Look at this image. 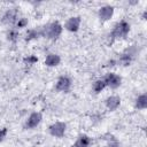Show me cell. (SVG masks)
Segmentation results:
<instances>
[{
    "instance_id": "cell-1",
    "label": "cell",
    "mask_w": 147,
    "mask_h": 147,
    "mask_svg": "<svg viewBox=\"0 0 147 147\" xmlns=\"http://www.w3.org/2000/svg\"><path fill=\"white\" fill-rule=\"evenodd\" d=\"M62 32H63V25L57 21L51 22V23L44 25L42 28H40L41 37L47 38V39L53 40V41L57 40L61 37Z\"/></svg>"
},
{
    "instance_id": "cell-2",
    "label": "cell",
    "mask_w": 147,
    "mask_h": 147,
    "mask_svg": "<svg viewBox=\"0 0 147 147\" xmlns=\"http://www.w3.org/2000/svg\"><path fill=\"white\" fill-rule=\"evenodd\" d=\"M130 29H131V25H130V23H129L127 21H125V20L118 21V22L113 26V30L110 31L109 37H110L111 41L126 38V36H127L129 32H130Z\"/></svg>"
},
{
    "instance_id": "cell-3",
    "label": "cell",
    "mask_w": 147,
    "mask_h": 147,
    "mask_svg": "<svg viewBox=\"0 0 147 147\" xmlns=\"http://www.w3.org/2000/svg\"><path fill=\"white\" fill-rule=\"evenodd\" d=\"M137 54H138L137 46H136V45H131L130 47H127L126 49H124V51L119 54L118 59L115 60V62H116L117 64L123 65V67H127V65H130V64L134 61Z\"/></svg>"
},
{
    "instance_id": "cell-4",
    "label": "cell",
    "mask_w": 147,
    "mask_h": 147,
    "mask_svg": "<svg viewBox=\"0 0 147 147\" xmlns=\"http://www.w3.org/2000/svg\"><path fill=\"white\" fill-rule=\"evenodd\" d=\"M18 18H20V13H18V10H17L16 8H9V9H7V10L2 14L0 21H1V23L5 24V25L10 26V28H14V25H15V23L17 22Z\"/></svg>"
},
{
    "instance_id": "cell-5",
    "label": "cell",
    "mask_w": 147,
    "mask_h": 147,
    "mask_svg": "<svg viewBox=\"0 0 147 147\" xmlns=\"http://www.w3.org/2000/svg\"><path fill=\"white\" fill-rule=\"evenodd\" d=\"M65 131H67V123L61 122V121L54 122L53 124H51L48 126V133L52 137L57 138V139L63 138L65 134Z\"/></svg>"
},
{
    "instance_id": "cell-6",
    "label": "cell",
    "mask_w": 147,
    "mask_h": 147,
    "mask_svg": "<svg viewBox=\"0 0 147 147\" xmlns=\"http://www.w3.org/2000/svg\"><path fill=\"white\" fill-rule=\"evenodd\" d=\"M72 87V79L68 75H62L57 78L55 83V90L61 93H68L70 92Z\"/></svg>"
},
{
    "instance_id": "cell-7",
    "label": "cell",
    "mask_w": 147,
    "mask_h": 147,
    "mask_svg": "<svg viewBox=\"0 0 147 147\" xmlns=\"http://www.w3.org/2000/svg\"><path fill=\"white\" fill-rule=\"evenodd\" d=\"M106 87L110 90H117L122 85V77L116 72H108L103 78Z\"/></svg>"
},
{
    "instance_id": "cell-8",
    "label": "cell",
    "mask_w": 147,
    "mask_h": 147,
    "mask_svg": "<svg viewBox=\"0 0 147 147\" xmlns=\"http://www.w3.org/2000/svg\"><path fill=\"white\" fill-rule=\"evenodd\" d=\"M42 121V114L40 111H33L31 113L28 118L24 122V129L25 130H33L37 126H39V124Z\"/></svg>"
},
{
    "instance_id": "cell-9",
    "label": "cell",
    "mask_w": 147,
    "mask_h": 147,
    "mask_svg": "<svg viewBox=\"0 0 147 147\" xmlns=\"http://www.w3.org/2000/svg\"><path fill=\"white\" fill-rule=\"evenodd\" d=\"M115 13V8L111 5H103L98 10V16L101 22H108L113 18Z\"/></svg>"
},
{
    "instance_id": "cell-10",
    "label": "cell",
    "mask_w": 147,
    "mask_h": 147,
    "mask_svg": "<svg viewBox=\"0 0 147 147\" xmlns=\"http://www.w3.org/2000/svg\"><path fill=\"white\" fill-rule=\"evenodd\" d=\"M80 24H82V17L80 16H71L65 21L63 29L67 30L68 32L75 33L79 30Z\"/></svg>"
},
{
    "instance_id": "cell-11",
    "label": "cell",
    "mask_w": 147,
    "mask_h": 147,
    "mask_svg": "<svg viewBox=\"0 0 147 147\" xmlns=\"http://www.w3.org/2000/svg\"><path fill=\"white\" fill-rule=\"evenodd\" d=\"M121 98L118 95H110L105 100V106L109 111H116L121 106Z\"/></svg>"
},
{
    "instance_id": "cell-12",
    "label": "cell",
    "mask_w": 147,
    "mask_h": 147,
    "mask_svg": "<svg viewBox=\"0 0 147 147\" xmlns=\"http://www.w3.org/2000/svg\"><path fill=\"white\" fill-rule=\"evenodd\" d=\"M60 63H61V56L56 53H48L44 61V64L48 68H55L60 65Z\"/></svg>"
},
{
    "instance_id": "cell-13",
    "label": "cell",
    "mask_w": 147,
    "mask_h": 147,
    "mask_svg": "<svg viewBox=\"0 0 147 147\" xmlns=\"http://www.w3.org/2000/svg\"><path fill=\"white\" fill-rule=\"evenodd\" d=\"M91 144H92V138L90 136H87V134H80L77 138L76 142L71 147H90Z\"/></svg>"
},
{
    "instance_id": "cell-14",
    "label": "cell",
    "mask_w": 147,
    "mask_h": 147,
    "mask_svg": "<svg viewBox=\"0 0 147 147\" xmlns=\"http://www.w3.org/2000/svg\"><path fill=\"white\" fill-rule=\"evenodd\" d=\"M134 108L138 110H145L147 108V94L141 93L134 100Z\"/></svg>"
},
{
    "instance_id": "cell-15",
    "label": "cell",
    "mask_w": 147,
    "mask_h": 147,
    "mask_svg": "<svg viewBox=\"0 0 147 147\" xmlns=\"http://www.w3.org/2000/svg\"><path fill=\"white\" fill-rule=\"evenodd\" d=\"M41 37V33H40V29H37V28H32V29H29L25 33V37H24V40L26 42H30L32 40H36L38 38Z\"/></svg>"
},
{
    "instance_id": "cell-16",
    "label": "cell",
    "mask_w": 147,
    "mask_h": 147,
    "mask_svg": "<svg viewBox=\"0 0 147 147\" xmlns=\"http://www.w3.org/2000/svg\"><path fill=\"white\" fill-rule=\"evenodd\" d=\"M105 88H107V87H106L105 80H103L102 78L94 80V82H93V84H92V90H93V92H94L95 94L101 93V92H102Z\"/></svg>"
},
{
    "instance_id": "cell-17",
    "label": "cell",
    "mask_w": 147,
    "mask_h": 147,
    "mask_svg": "<svg viewBox=\"0 0 147 147\" xmlns=\"http://www.w3.org/2000/svg\"><path fill=\"white\" fill-rule=\"evenodd\" d=\"M6 37H7V40H9L10 42H16L20 38V32L15 28H9V30L6 33Z\"/></svg>"
},
{
    "instance_id": "cell-18",
    "label": "cell",
    "mask_w": 147,
    "mask_h": 147,
    "mask_svg": "<svg viewBox=\"0 0 147 147\" xmlns=\"http://www.w3.org/2000/svg\"><path fill=\"white\" fill-rule=\"evenodd\" d=\"M28 24H29L28 18H26V17H23V16H20V18H18L17 22L15 23L14 28H15L16 30H20V29H24V28H26Z\"/></svg>"
},
{
    "instance_id": "cell-19",
    "label": "cell",
    "mask_w": 147,
    "mask_h": 147,
    "mask_svg": "<svg viewBox=\"0 0 147 147\" xmlns=\"http://www.w3.org/2000/svg\"><path fill=\"white\" fill-rule=\"evenodd\" d=\"M23 62H24V64H26V65H33V64H36L37 62H38V57L36 56V55H28V56H25L24 59H23Z\"/></svg>"
},
{
    "instance_id": "cell-20",
    "label": "cell",
    "mask_w": 147,
    "mask_h": 147,
    "mask_svg": "<svg viewBox=\"0 0 147 147\" xmlns=\"http://www.w3.org/2000/svg\"><path fill=\"white\" fill-rule=\"evenodd\" d=\"M8 134V129L7 127H0V142L5 140V138Z\"/></svg>"
},
{
    "instance_id": "cell-21",
    "label": "cell",
    "mask_w": 147,
    "mask_h": 147,
    "mask_svg": "<svg viewBox=\"0 0 147 147\" xmlns=\"http://www.w3.org/2000/svg\"><path fill=\"white\" fill-rule=\"evenodd\" d=\"M107 147H121V145H119V142H118L116 139H111V140L108 142Z\"/></svg>"
},
{
    "instance_id": "cell-22",
    "label": "cell",
    "mask_w": 147,
    "mask_h": 147,
    "mask_svg": "<svg viewBox=\"0 0 147 147\" xmlns=\"http://www.w3.org/2000/svg\"><path fill=\"white\" fill-rule=\"evenodd\" d=\"M146 17H147V10H144V13H142V15H141V18L145 21Z\"/></svg>"
}]
</instances>
